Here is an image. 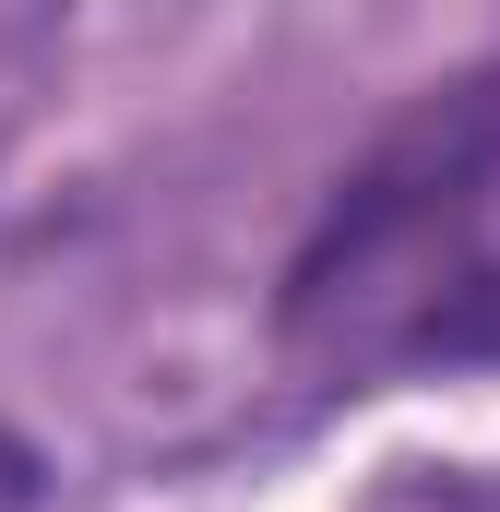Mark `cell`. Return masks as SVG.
<instances>
[{
    "label": "cell",
    "mask_w": 500,
    "mask_h": 512,
    "mask_svg": "<svg viewBox=\"0 0 500 512\" xmlns=\"http://www.w3.org/2000/svg\"><path fill=\"white\" fill-rule=\"evenodd\" d=\"M489 191H500V72H453L334 179L310 251L286 274V334L465 358V298H489L465 239Z\"/></svg>",
    "instance_id": "obj_1"
},
{
    "label": "cell",
    "mask_w": 500,
    "mask_h": 512,
    "mask_svg": "<svg viewBox=\"0 0 500 512\" xmlns=\"http://www.w3.org/2000/svg\"><path fill=\"white\" fill-rule=\"evenodd\" d=\"M36 501H48V465L24 429H0V512H36Z\"/></svg>",
    "instance_id": "obj_2"
}]
</instances>
